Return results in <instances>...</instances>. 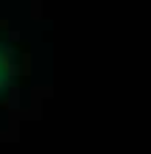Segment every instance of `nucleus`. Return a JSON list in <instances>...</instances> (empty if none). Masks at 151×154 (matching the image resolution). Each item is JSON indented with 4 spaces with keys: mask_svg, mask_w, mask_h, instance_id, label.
<instances>
[{
    "mask_svg": "<svg viewBox=\"0 0 151 154\" xmlns=\"http://www.w3.org/2000/svg\"><path fill=\"white\" fill-rule=\"evenodd\" d=\"M8 81H11V62H8V53L0 48V93L8 87Z\"/></svg>",
    "mask_w": 151,
    "mask_h": 154,
    "instance_id": "f257e3e1",
    "label": "nucleus"
}]
</instances>
